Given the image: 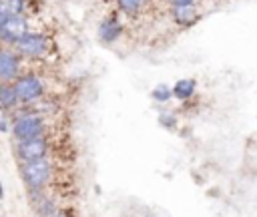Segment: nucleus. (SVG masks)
<instances>
[{
  "instance_id": "nucleus-1",
  "label": "nucleus",
  "mask_w": 257,
  "mask_h": 217,
  "mask_svg": "<svg viewBox=\"0 0 257 217\" xmlns=\"http://www.w3.org/2000/svg\"><path fill=\"white\" fill-rule=\"evenodd\" d=\"M18 173L28 191H42L50 179H52V163L44 159H34V161H20L18 163Z\"/></svg>"
},
{
  "instance_id": "nucleus-2",
  "label": "nucleus",
  "mask_w": 257,
  "mask_h": 217,
  "mask_svg": "<svg viewBox=\"0 0 257 217\" xmlns=\"http://www.w3.org/2000/svg\"><path fill=\"white\" fill-rule=\"evenodd\" d=\"M10 133H12L14 141H28V139L44 137L46 135V119H44V115L34 113V111L22 113L12 121Z\"/></svg>"
},
{
  "instance_id": "nucleus-3",
  "label": "nucleus",
  "mask_w": 257,
  "mask_h": 217,
  "mask_svg": "<svg viewBox=\"0 0 257 217\" xmlns=\"http://www.w3.org/2000/svg\"><path fill=\"white\" fill-rule=\"evenodd\" d=\"M12 48L16 50V54L20 58H32V60H36V58H44L50 52L52 44H50V38L46 34L26 32Z\"/></svg>"
},
{
  "instance_id": "nucleus-4",
  "label": "nucleus",
  "mask_w": 257,
  "mask_h": 217,
  "mask_svg": "<svg viewBox=\"0 0 257 217\" xmlns=\"http://www.w3.org/2000/svg\"><path fill=\"white\" fill-rule=\"evenodd\" d=\"M12 84H14V90L18 94L20 106H32L34 102H38L44 96V82L40 76H36L32 72L20 74Z\"/></svg>"
},
{
  "instance_id": "nucleus-5",
  "label": "nucleus",
  "mask_w": 257,
  "mask_h": 217,
  "mask_svg": "<svg viewBox=\"0 0 257 217\" xmlns=\"http://www.w3.org/2000/svg\"><path fill=\"white\" fill-rule=\"evenodd\" d=\"M50 143L44 137H36V139H28V141H16L14 143V155L18 157V161H34V159H44L48 155Z\"/></svg>"
},
{
  "instance_id": "nucleus-6",
  "label": "nucleus",
  "mask_w": 257,
  "mask_h": 217,
  "mask_svg": "<svg viewBox=\"0 0 257 217\" xmlns=\"http://www.w3.org/2000/svg\"><path fill=\"white\" fill-rule=\"evenodd\" d=\"M28 30V20L24 14H14L8 16L2 24H0V42L4 46H14Z\"/></svg>"
},
{
  "instance_id": "nucleus-7",
  "label": "nucleus",
  "mask_w": 257,
  "mask_h": 217,
  "mask_svg": "<svg viewBox=\"0 0 257 217\" xmlns=\"http://www.w3.org/2000/svg\"><path fill=\"white\" fill-rule=\"evenodd\" d=\"M20 56L12 46H0V80L2 82H14L20 72Z\"/></svg>"
},
{
  "instance_id": "nucleus-8",
  "label": "nucleus",
  "mask_w": 257,
  "mask_h": 217,
  "mask_svg": "<svg viewBox=\"0 0 257 217\" xmlns=\"http://www.w3.org/2000/svg\"><path fill=\"white\" fill-rule=\"evenodd\" d=\"M122 30H124L122 22L118 20V16L112 14V16H106L104 20H100V24L96 28V34H98V40L102 44H112L122 36Z\"/></svg>"
},
{
  "instance_id": "nucleus-9",
  "label": "nucleus",
  "mask_w": 257,
  "mask_h": 217,
  "mask_svg": "<svg viewBox=\"0 0 257 217\" xmlns=\"http://www.w3.org/2000/svg\"><path fill=\"white\" fill-rule=\"evenodd\" d=\"M171 18L177 26L189 28L199 22L201 14L197 10V4H183V6H171Z\"/></svg>"
},
{
  "instance_id": "nucleus-10",
  "label": "nucleus",
  "mask_w": 257,
  "mask_h": 217,
  "mask_svg": "<svg viewBox=\"0 0 257 217\" xmlns=\"http://www.w3.org/2000/svg\"><path fill=\"white\" fill-rule=\"evenodd\" d=\"M18 106H20V100H18L16 90H14V84L0 80V108L10 113V111H16Z\"/></svg>"
},
{
  "instance_id": "nucleus-11",
  "label": "nucleus",
  "mask_w": 257,
  "mask_h": 217,
  "mask_svg": "<svg viewBox=\"0 0 257 217\" xmlns=\"http://www.w3.org/2000/svg\"><path fill=\"white\" fill-rule=\"evenodd\" d=\"M171 88H173V96L177 100L185 102V100L193 98V94L197 92V80L195 78H179Z\"/></svg>"
},
{
  "instance_id": "nucleus-12",
  "label": "nucleus",
  "mask_w": 257,
  "mask_h": 217,
  "mask_svg": "<svg viewBox=\"0 0 257 217\" xmlns=\"http://www.w3.org/2000/svg\"><path fill=\"white\" fill-rule=\"evenodd\" d=\"M26 0H0V24L14 14H24Z\"/></svg>"
},
{
  "instance_id": "nucleus-13",
  "label": "nucleus",
  "mask_w": 257,
  "mask_h": 217,
  "mask_svg": "<svg viewBox=\"0 0 257 217\" xmlns=\"http://www.w3.org/2000/svg\"><path fill=\"white\" fill-rule=\"evenodd\" d=\"M151 98L155 100V102H169L171 98H173V88L169 86V84H165V82H161V84H157L153 90H151Z\"/></svg>"
},
{
  "instance_id": "nucleus-14",
  "label": "nucleus",
  "mask_w": 257,
  "mask_h": 217,
  "mask_svg": "<svg viewBox=\"0 0 257 217\" xmlns=\"http://www.w3.org/2000/svg\"><path fill=\"white\" fill-rule=\"evenodd\" d=\"M116 4H118V8H120V12H124V14H128V16H135V14L141 12V8H143L147 2H145V0H116Z\"/></svg>"
},
{
  "instance_id": "nucleus-15",
  "label": "nucleus",
  "mask_w": 257,
  "mask_h": 217,
  "mask_svg": "<svg viewBox=\"0 0 257 217\" xmlns=\"http://www.w3.org/2000/svg\"><path fill=\"white\" fill-rule=\"evenodd\" d=\"M159 125L165 129H175L177 127V117L173 113H161L159 115Z\"/></svg>"
},
{
  "instance_id": "nucleus-16",
  "label": "nucleus",
  "mask_w": 257,
  "mask_h": 217,
  "mask_svg": "<svg viewBox=\"0 0 257 217\" xmlns=\"http://www.w3.org/2000/svg\"><path fill=\"white\" fill-rule=\"evenodd\" d=\"M171 6H183V4H197V0H169Z\"/></svg>"
},
{
  "instance_id": "nucleus-17",
  "label": "nucleus",
  "mask_w": 257,
  "mask_h": 217,
  "mask_svg": "<svg viewBox=\"0 0 257 217\" xmlns=\"http://www.w3.org/2000/svg\"><path fill=\"white\" fill-rule=\"evenodd\" d=\"M8 131H10L8 121H6V117H2V119H0V133H8Z\"/></svg>"
},
{
  "instance_id": "nucleus-18",
  "label": "nucleus",
  "mask_w": 257,
  "mask_h": 217,
  "mask_svg": "<svg viewBox=\"0 0 257 217\" xmlns=\"http://www.w3.org/2000/svg\"><path fill=\"white\" fill-rule=\"evenodd\" d=\"M52 217H68V213H66V211H56Z\"/></svg>"
},
{
  "instance_id": "nucleus-19",
  "label": "nucleus",
  "mask_w": 257,
  "mask_h": 217,
  "mask_svg": "<svg viewBox=\"0 0 257 217\" xmlns=\"http://www.w3.org/2000/svg\"><path fill=\"white\" fill-rule=\"evenodd\" d=\"M4 197V187H2V181H0V199Z\"/></svg>"
}]
</instances>
